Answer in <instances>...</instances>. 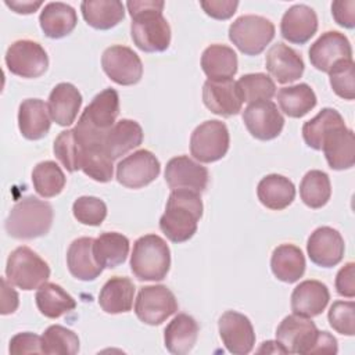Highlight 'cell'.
<instances>
[{"instance_id": "6da1fadb", "label": "cell", "mask_w": 355, "mask_h": 355, "mask_svg": "<svg viewBox=\"0 0 355 355\" xmlns=\"http://www.w3.org/2000/svg\"><path fill=\"white\" fill-rule=\"evenodd\" d=\"M164 6V1L155 0H133L126 3L132 17L130 36L141 51L161 53L171 44V26L162 15Z\"/></svg>"}, {"instance_id": "7a4b0ae2", "label": "cell", "mask_w": 355, "mask_h": 355, "mask_svg": "<svg viewBox=\"0 0 355 355\" xmlns=\"http://www.w3.org/2000/svg\"><path fill=\"white\" fill-rule=\"evenodd\" d=\"M201 216L202 201L200 193L187 189L172 190L165 212L159 218V229L168 240L184 243L197 232Z\"/></svg>"}, {"instance_id": "3957f363", "label": "cell", "mask_w": 355, "mask_h": 355, "mask_svg": "<svg viewBox=\"0 0 355 355\" xmlns=\"http://www.w3.org/2000/svg\"><path fill=\"white\" fill-rule=\"evenodd\" d=\"M119 115V96L108 87L94 96L83 110L73 132L82 147L103 143L108 130L115 125Z\"/></svg>"}, {"instance_id": "277c9868", "label": "cell", "mask_w": 355, "mask_h": 355, "mask_svg": "<svg viewBox=\"0 0 355 355\" xmlns=\"http://www.w3.org/2000/svg\"><path fill=\"white\" fill-rule=\"evenodd\" d=\"M53 218V207L47 201L28 196L11 208L4 227L12 239L32 240L50 232Z\"/></svg>"}, {"instance_id": "5b68a950", "label": "cell", "mask_w": 355, "mask_h": 355, "mask_svg": "<svg viewBox=\"0 0 355 355\" xmlns=\"http://www.w3.org/2000/svg\"><path fill=\"white\" fill-rule=\"evenodd\" d=\"M171 268V251L166 241L158 234H146L133 244L130 270L139 280L159 282Z\"/></svg>"}, {"instance_id": "8992f818", "label": "cell", "mask_w": 355, "mask_h": 355, "mask_svg": "<svg viewBox=\"0 0 355 355\" xmlns=\"http://www.w3.org/2000/svg\"><path fill=\"white\" fill-rule=\"evenodd\" d=\"M273 37V22L261 15H241L229 26L230 42L245 55L261 54Z\"/></svg>"}, {"instance_id": "52a82bcc", "label": "cell", "mask_w": 355, "mask_h": 355, "mask_svg": "<svg viewBox=\"0 0 355 355\" xmlns=\"http://www.w3.org/2000/svg\"><path fill=\"white\" fill-rule=\"evenodd\" d=\"M7 280L25 291L39 288L50 277V268L29 247L15 248L7 258L6 265Z\"/></svg>"}, {"instance_id": "ba28073f", "label": "cell", "mask_w": 355, "mask_h": 355, "mask_svg": "<svg viewBox=\"0 0 355 355\" xmlns=\"http://www.w3.org/2000/svg\"><path fill=\"white\" fill-rule=\"evenodd\" d=\"M230 136L227 126L218 119L200 123L190 136L191 155L204 164L223 158L229 150Z\"/></svg>"}, {"instance_id": "9c48e42d", "label": "cell", "mask_w": 355, "mask_h": 355, "mask_svg": "<svg viewBox=\"0 0 355 355\" xmlns=\"http://www.w3.org/2000/svg\"><path fill=\"white\" fill-rule=\"evenodd\" d=\"M178 311L175 294L162 284L144 286L135 301L137 319L150 326H158Z\"/></svg>"}, {"instance_id": "30bf717a", "label": "cell", "mask_w": 355, "mask_h": 355, "mask_svg": "<svg viewBox=\"0 0 355 355\" xmlns=\"http://www.w3.org/2000/svg\"><path fill=\"white\" fill-rule=\"evenodd\" d=\"M8 71L25 79L42 76L49 68L46 50L33 40L21 39L14 42L4 57Z\"/></svg>"}, {"instance_id": "8fae6325", "label": "cell", "mask_w": 355, "mask_h": 355, "mask_svg": "<svg viewBox=\"0 0 355 355\" xmlns=\"http://www.w3.org/2000/svg\"><path fill=\"white\" fill-rule=\"evenodd\" d=\"M101 67L112 82L122 86L136 85L143 75L140 57L130 47L121 44H114L104 50Z\"/></svg>"}, {"instance_id": "7c38bea8", "label": "cell", "mask_w": 355, "mask_h": 355, "mask_svg": "<svg viewBox=\"0 0 355 355\" xmlns=\"http://www.w3.org/2000/svg\"><path fill=\"white\" fill-rule=\"evenodd\" d=\"M161 172L158 158L148 150H137L116 165V180L128 189H141L154 182Z\"/></svg>"}, {"instance_id": "4fadbf2b", "label": "cell", "mask_w": 355, "mask_h": 355, "mask_svg": "<svg viewBox=\"0 0 355 355\" xmlns=\"http://www.w3.org/2000/svg\"><path fill=\"white\" fill-rule=\"evenodd\" d=\"M243 121L251 136L262 141L277 137L284 126L283 115L270 100L250 103L244 108Z\"/></svg>"}, {"instance_id": "5bb4252c", "label": "cell", "mask_w": 355, "mask_h": 355, "mask_svg": "<svg viewBox=\"0 0 355 355\" xmlns=\"http://www.w3.org/2000/svg\"><path fill=\"white\" fill-rule=\"evenodd\" d=\"M318 331L311 318L293 313L286 316L277 326L276 340L283 345L287 354H309Z\"/></svg>"}, {"instance_id": "9a60e30c", "label": "cell", "mask_w": 355, "mask_h": 355, "mask_svg": "<svg viewBox=\"0 0 355 355\" xmlns=\"http://www.w3.org/2000/svg\"><path fill=\"white\" fill-rule=\"evenodd\" d=\"M219 336L226 349L234 355L250 354L255 344V333L250 319L236 311H226L218 322Z\"/></svg>"}, {"instance_id": "2e32d148", "label": "cell", "mask_w": 355, "mask_h": 355, "mask_svg": "<svg viewBox=\"0 0 355 355\" xmlns=\"http://www.w3.org/2000/svg\"><path fill=\"white\" fill-rule=\"evenodd\" d=\"M311 64L322 72H329L341 60H352V47L347 36L337 31L322 33L309 47Z\"/></svg>"}, {"instance_id": "e0dca14e", "label": "cell", "mask_w": 355, "mask_h": 355, "mask_svg": "<svg viewBox=\"0 0 355 355\" xmlns=\"http://www.w3.org/2000/svg\"><path fill=\"white\" fill-rule=\"evenodd\" d=\"M344 239L338 230L330 226L315 229L306 243L309 259L322 268H333L338 265L344 257Z\"/></svg>"}, {"instance_id": "ac0fdd59", "label": "cell", "mask_w": 355, "mask_h": 355, "mask_svg": "<svg viewBox=\"0 0 355 355\" xmlns=\"http://www.w3.org/2000/svg\"><path fill=\"white\" fill-rule=\"evenodd\" d=\"M165 180L172 190L187 189L202 193L209 180V173L205 166L196 162L187 155L173 157L165 166Z\"/></svg>"}, {"instance_id": "d6986e66", "label": "cell", "mask_w": 355, "mask_h": 355, "mask_svg": "<svg viewBox=\"0 0 355 355\" xmlns=\"http://www.w3.org/2000/svg\"><path fill=\"white\" fill-rule=\"evenodd\" d=\"M202 101L211 112L225 118L237 115L243 105V100L233 79H207L202 86Z\"/></svg>"}, {"instance_id": "ffe728a7", "label": "cell", "mask_w": 355, "mask_h": 355, "mask_svg": "<svg viewBox=\"0 0 355 355\" xmlns=\"http://www.w3.org/2000/svg\"><path fill=\"white\" fill-rule=\"evenodd\" d=\"M322 151L331 169L344 171L352 168L355 164L354 132L345 123L333 128L322 141Z\"/></svg>"}, {"instance_id": "44dd1931", "label": "cell", "mask_w": 355, "mask_h": 355, "mask_svg": "<svg viewBox=\"0 0 355 355\" xmlns=\"http://www.w3.org/2000/svg\"><path fill=\"white\" fill-rule=\"evenodd\" d=\"M265 67L269 73L282 85L295 82L304 73L301 55L287 44L275 43L265 55Z\"/></svg>"}, {"instance_id": "7402d4cb", "label": "cell", "mask_w": 355, "mask_h": 355, "mask_svg": "<svg viewBox=\"0 0 355 355\" xmlns=\"http://www.w3.org/2000/svg\"><path fill=\"white\" fill-rule=\"evenodd\" d=\"M318 31V15L306 4L291 6L282 17V36L294 44L306 43Z\"/></svg>"}, {"instance_id": "603a6c76", "label": "cell", "mask_w": 355, "mask_h": 355, "mask_svg": "<svg viewBox=\"0 0 355 355\" xmlns=\"http://www.w3.org/2000/svg\"><path fill=\"white\" fill-rule=\"evenodd\" d=\"M330 300L329 288L319 280H304L291 293V311L295 315L313 318L320 315Z\"/></svg>"}, {"instance_id": "cb8c5ba5", "label": "cell", "mask_w": 355, "mask_h": 355, "mask_svg": "<svg viewBox=\"0 0 355 355\" xmlns=\"http://www.w3.org/2000/svg\"><path fill=\"white\" fill-rule=\"evenodd\" d=\"M82 105L80 92L68 82L58 83L49 96V112L51 119L60 126H69L75 122Z\"/></svg>"}, {"instance_id": "d4e9b609", "label": "cell", "mask_w": 355, "mask_h": 355, "mask_svg": "<svg viewBox=\"0 0 355 355\" xmlns=\"http://www.w3.org/2000/svg\"><path fill=\"white\" fill-rule=\"evenodd\" d=\"M51 126L47 104L40 98H26L19 104L18 128L28 140L43 139Z\"/></svg>"}, {"instance_id": "484cf974", "label": "cell", "mask_w": 355, "mask_h": 355, "mask_svg": "<svg viewBox=\"0 0 355 355\" xmlns=\"http://www.w3.org/2000/svg\"><path fill=\"white\" fill-rule=\"evenodd\" d=\"M93 244L94 239L79 237L69 244L67 251V265L69 273L83 282H92L103 272V268L94 258Z\"/></svg>"}, {"instance_id": "4316f807", "label": "cell", "mask_w": 355, "mask_h": 355, "mask_svg": "<svg viewBox=\"0 0 355 355\" xmlns=\"http://www.w3.org/2000/svg\"><path fill=\"white\" fill-rule=\"evenodd\" d=\"M198 331V323L193 316L187 313H178L165 327V348L175 355L189 354L197 343Z\"/></svg>"}, {"instance_id": "83f0119b", "label": "cell", "mask_w": 355, "mask_h": 355, "mask_svg": "<svg viewBox=\"0 0 355 355\" xmlns=\"http://www.w3.org/2000/svg\"><path fill=\"white\" fill-rule=\"evenodd\" d=\"M143 141L141 126L132 119L116 121L115 125L108 130L103 140V146L107 154L112 159H118L128 154L133 148H137Z\"/></svg>"}, {"instance_id": "f1b7e54d", "label": "cell", "mask_w": 355, "mask_h": 355, "mask_svg": "<svg viewBox=\"0 0 355 355\" xmlns=\"http://www.w3.org/2000/svg\"><path fill=\"white\" fill-rule=\"evenodd\" d=\"M43 33L50 39H61L69 35L76 24L78 17L73 7L61 1H51L44 6L39 15Z\"/></svg>"}, {"instance_id": "f546056e", "label": "cell", "mask_w": 355, "mask_h": 355, "mask_svg": "<svg viewBox=\"0 0 355 355\" xmlns=\"http://www.w3.org/2000/svg\"><path fill=\"white\" fill-rule=\"evenodd\" d=\"M135 290V284L129 277L114 276L103 286L98 294V304L105 313L129 312L133 306Z\"/></svg>"}, {"instance_id": "4dcf8cb0", "label": "cell", "mask_w": 355, "mask_h": 355, "mask_svg": "<svg viewBox=\"0 0 355 355\" xmlns=\"http://www.w3.org/2000/svg\"><path fill=\"white\" fill-rule=\"evenodd\" d=\"M257 196L263 207L273 211H282L293 202L295 197V187L288 178L270 173L259 180Z\"/></svg>"}, {"instance_id": "1f68e13d", "label": "cell", "mask_w": 355, "mask_h": 355, "mask_svg": "<svg viewBox=\"0 0 355 355\" xmlns=\"http://www.w3.org/2000/svg\"><path fill=\"white\" fill-rule=\"evenodd\" d=\"M237 54L225 44H211L201 55V68L211 80L232 79L237 72Z\"/></svg>"}, {"instance_id": "d6a6232c", "label": "cell", "mask_w": 355, "mask_h": 355, "mask_svg": "<svg viewBox=\"0 0 355 355\" xmlns=\"http://www.w3.org/2000/svg\"><path fill=\"white\" fill-rule=\"evenodd\" d=\"M270 269L276 279L284 283H295L305 272V257L294 244L277 245L270 258Z\"/></svg>"}, {"instance_id": "836d02e7", "label": "cell", "mask_w": 355, "mask_h": 355, "mask_svg": "<svg viewBox=\"0 0 355 355\" xmlns=\"http://www.w3.org/2000/svg\"><path fill=\"white\" fill-rule=\"evenodd\" d=\"M80 11L86 24L98 31L116 26L125 17V7L119 0H85Z\"/></svg>"}, {"instance_id": "e575fe53", "label": "cell", "mask_w": 355, "mask_h": 355, "mask_svg": "<svg viewBox=\"0 0 355 355\" xmlns=\"http://www.w3.org/2000/svg\"><path fill=\"white\" fill-rule=\"evenodd\" d=\"M93 254L98 265L112 269L122 265L129 254V240L118 232H104L94 239Z\"/></svg>"}, {"instance_id": "d590c367", "label": "cell", "mask_w": 355, "mask_h": 355, "mask_svg": "<svg viewBox=\"0 0 355 355\" xmlns=\"http://www.w3.org/2000/svg\"><path fill=\"white\" fill-rule=\"evenodd\" d=\"M35 301L40 313L49 319H57L76 308L73 297L55 283H43L36 291Z\"/></svg>"}, {"instance_id": "8d00e7d4", "label": "cell", "mask_w": 355, "mask_h": 355, "mask_svg": "<svg viewBox=\"0 0 355 355\" xmlns=\"http://www.w3.org/2000/svg\"><path fill=\"white\" fill-rule=\"evenodd\" d=\"M316 94L306 83L282 87L277 92L280 110L290 118H302L316 105Z\"/></svg>"}, {"instance_id": "74e56055", "label": "cell", "mask_w": 355, "mask_h": 355, "mask_svg": "<svg viewBox=\"0 0 355 355\" xmlns=\"http://www.w3.org/2000/svg\"><path fill=\"white\" fill-rule=\"evenodd\" d=\"M341 114L334 108H322L316 116L306 121L302 126V137L308 147L313 150H322V141L324 136L336 126L344 125Z\"/></svg>"}, {"instance_id": "f35d334b", "label": "cell", "mask_w": 355, "mask_h": 355, "mask_svg": "<svg viewBox=\"0 0 355 355\" xmlns=\"http://www.w3.org/2000/svg\"><path fill=\"white\" fill-rule=\"evenodd\" d=\"M300 196L304 204L312 209L326 205L331 196L329 175L319 169L306 172L300 183Z\"/></svg>"}, {"instance_id": "ab89813d", "label": "cell", "mask_w": 355, "mask_h": 355, "mask_svg": "<svg viewBox=\"0 0 355 355\" xmlns=\"http://www.w3.org/2000/svg\"><path fill=\"white\" fill-rule=\"evenodd\" d=\"M112 158L107 154L103 143H96L83 147L80 169L85 175L96 182L107 183L112 179L114 165Z\"/></svg>"}, {"instance_id": "60d3db41", "label": "cell", "mask_w": 355, "mask_h": 355, "mask_svg": "<svg viewBox=\"0 0 355 355\" xmlns=\"http://www.w3.org/2000/svg\"><path fill=\"white\" fill-rule=\"evenodd\" d=\"M35 191L43 198L58 196L65 186V175L54 161H42L32 171Z\"/></svg>"}, {"instance_id": "b9f144b4", "label": "cell", "mask_w": 355, "mask_h": 355, "mask_svg": "<svg viewBox=\"0 0 355 355\" xmlns=\"http://www.w3.org/2000/svg\"><path fill=\"white\" fill-rule=\"evenodd\" d=\"M42 349L47 355H73L79 351V337L61 324H51L42 336Z\"/></svg>"}, {"instance_id": "7bdbcfd3", "label": "cell", "mask_w": 355, "mask_h": 355, "mask_svg": "<svg viewBox=\"0 0 355 355\" xmlns=\"http://www.w3.org/2000/svg\"><path fill=\"white\" fill-rule=\"evenodd\" d=\"M243 103L268 101L276 94V85L266 73H247L236 82Z\"/></svg>"}, {"instance_id": "ee69618b", "label": "cell", "mask_w": 355, "mask_h": 355, "mask_svg": "<svg viewBox=\"0 0 355 355\" xmlns=\"http://www.w3.org/2000/svg\"><path fill=\"white\" fill-rule=\"evenodd\" d=\"M53 151L55 158L68 172H76L80 169L83 147L79 143L73 129L64 130L57 136V139L54 140Z\"/></svg>"}, {"instance_id": "f6af8a7d", "label": "cell", "mask_w": 355, "mask_h": 355, "mask_svg": "<svg viewBox=\"0 0 355 355\" xmlns=\"http://www.w3.org/2000/svg\"><path fill=\"white\" fill-rule=\"evenodd\" d=\"M330 78V86L333 92L344 98H355V67L352 60H341L327 72Z\"/></svg>"}, {"instance_id": "bcb514c9", "label": "cell", "mask_w": 355, "mask_h": 355, "mask_svg": "<svg viewBox=\"0 0 355 355\" xmlns=\"http://www.w3.org/2000/svg\"><path fill=\"white\" fill-rule=\"evenodd\" d=\"M72 212L75 219L82 225L100 226L107 216V205L98 197L82 196L75 200Z\"/></svg>"}, {"instance_id": "7dc6e473", "label": "cell", "mask_w": 355, "mask_h": 355, "mask_svg": "<svg viewBox=\"0 0 355 355\" xmlns=\"http://www.w3.org/2000/svg\"><path fill=\"white\" fill-rule=\"evenodd\" d=\"M329 323L337 333L352 337L355 334L354 301H336L329 309Z\"/></svg>"}, {"instance_id": "c3c4849f", "label": "cell", "mask_w": 355, "mask_h": 355, "mask_svg": "<svg viewBox=\"0 0 355 355\" xmlns=\"http://www.w3.org/2000/svg\"><path fill=\"white\" fill-rule=\"evenodd\" d=\"M10 354L24 355V354H43L42 337L29 331L15 334L10 341Z\"/></svg>"}, {"instance_id": "681fc988", "label": "cell", "mask_w": 355, "mask_h": 355, "mask_svg": "<svg viewBox=\"0 0 355 355\" xmlns=\"http://www.w3.org/2000/svg\"><path fill=\"white\" fill-rule=\"evenodd\" d=\"M200 6L207 15L215 19H229L237 10L239 1L236 0H208L200 1Z\"/></svg>"}, {"instance_id": "f907efd6", "label": "cell", "mask_w": 355, "mask_h": 355, "mask_svg": "<svg viewBox=\"0 0 355 355\" xmlns=\"http://www.w3.org/2000/svg\"><path fill=\"white\" fill-rule=\"evenodd\" d=\"M331 15L340 26L352 29L355 26V0L333 1Z\"/></svg>"}, {"instance_id": "816d5d0a", "label": "cell", "mask_w": 355, "mask_h": 355, "mask_svg": "<svg viewBox=\"0 0 355 355\" xmlns=\"http://www.w3.org/2000/svg\"><path fill=\"white\" fill-rule=\"evenodd\" d=\"M336 290L347 298L355 297V263L347 262L336 276Z\"/></svg>"}, {"instance_id": "f5cc1de1", "label": "cell", "mask_w": 355, "mask_h": 355, "mask_svg": "<svg viewBox=\"0 0 355 355\" xmlns=\"http://www.w3.org/2000/svg\"><path fill=\"white\" fill-rule=\"evenodd\" d=\"M19 304V298L17 291L11 287V283L7 280V277L1 279V315H10L17 311Z\"/></svg>"}, {"instance_id": "db71d44e", "label": "cell", "mask_w": 355, "mask_h": 355, "mask_svg": "<svg viewBox=\"0 0 355 355\" xmlns=\"http://www.w3.org/2000/svg\"><path fill=\"white\" fill-rule=\"evenodd\" d=\"M337 340L329 331H318L309 354H337Z\"/></svg>"}, {"instance_id": "11a10c76", "label": "cell", "mask_w": 355, "mask_h": 355, "mask_svg": "<svg viewBox=\"0 0 355 355\" xmlns=\"http://www.w3.org/2000/svg\"><path fill=\"white\" fill-rule=\"evenodd\" d=\"M43 1H31V0H6V6L10 7L12 11L18 14H32L35 12L39 7H42Z\"/></svg>"}, {"instance_id": "9f6ffc18", "label": "cell", "mask_w": 355, "mask_h": 355, "mask_svg": "<svg viewBox=\"0 0 355 355\" xmlns=\"http://www.w3.org/2000/svg\"><path fill=\"white\" fill-rule=\"evenodd\" d=\"M258 352H268V354H287V351L283 348V345L276 341H265L262 343L261 348H258Z\"/></svg>"}]
</instances>
